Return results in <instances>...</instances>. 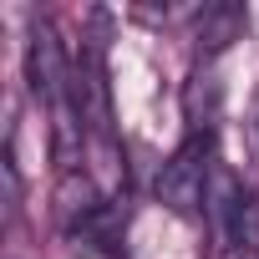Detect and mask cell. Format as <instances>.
Instances as JSON below:
<instances>
[{
  "instance_id": "cell-1",
  "label": "cell",
  "mask_w": 259,
  "mask_h": 259,
  "mask_svg": "<svg viewBox=\"0 0 259 259\" xmlns=\"http://www.w3.org/2000/svg\"><path fill=\"white\" fill-rule=\"evenodd\" d=\"M213 143L208 133H193L163 168H158V203H168L178 219H193L208 208V183H213Z\"/></svg>"
},
{
  "instance_id": "cell-2",
  "label": "cell",
  "mask_w": 259,
  "mask_h": 259,
  "mask_svg": "<svg viewBox=\"0 0 259 259\" xmlns=\"http://www.w3.org/2000/svg\"><path fill=\"white\" fill-rule=\"evenodd\" d=\"M208 213H213V224H219V239H224L239 259H259V193H254V188H244L234 173L213 168Z\"/></svg>"
},
{
  "instance_id": "cell-3",
  "label": "cell",
  "mask_w": 259,
  "mask_h": 259,
  "mask_svg": "<svg viewBox=\"0 0 259 259\" xmlns=\"http://www.w3.org/2000/svg\"><path fill=\"white\" fill-rule=\"evenodd\" d=\"M26 87H31L36 102H46V107H56V112L76 107V102H71L66 51H61L51 21H31V36H26Z\"/></svg>"
},
{
  "instance_id": "cell-4",
  "label": "cell",
  "mask_w": 259,
  "mask_h": 259,
  "mask_svg": "<svg viewBox=\"0 0 259 259\" xmlns=\"http://www.w3.org/2000/svg\"><path fill=\"white\" fill-rule=\"evenodd\" d=\"M56 213H61L66 224H92V219L102 213V198H97V188H92V178H87V173H76V168H66V173H61Z\"/></svg>"
},
{
  "instance_id": "cell-5",
  "label": "cell",
  "mask_w": 259,
  "mask_h": 259,
  "mask_svg": "<svg viewBox=\"0 0 259 259\" xmlns=\"http://www.w3.org/2000/svg\"><path fill=\"white\" fill-rule=\"evenodd\" d=\"M239 36H244V11L239 6H208L198 16V46L203 51H224Z\"/></svg>"
},
{
  "instance_id": "cell-6",
  "label": "cell",
  "mask_w": 259,
  "mask_h": 259,
  "mask_svg": "<svg viewBox=\"0 0 259 259\" xmlns=\"http://www.w3.org/2000/svg\"><path fill=\"white\" fill-rule=\"evenodd\" d=\"M188 122H193V133H208L219 122V76L213 71H193V81H188Z\"/></svg>"
}]
</instances>
